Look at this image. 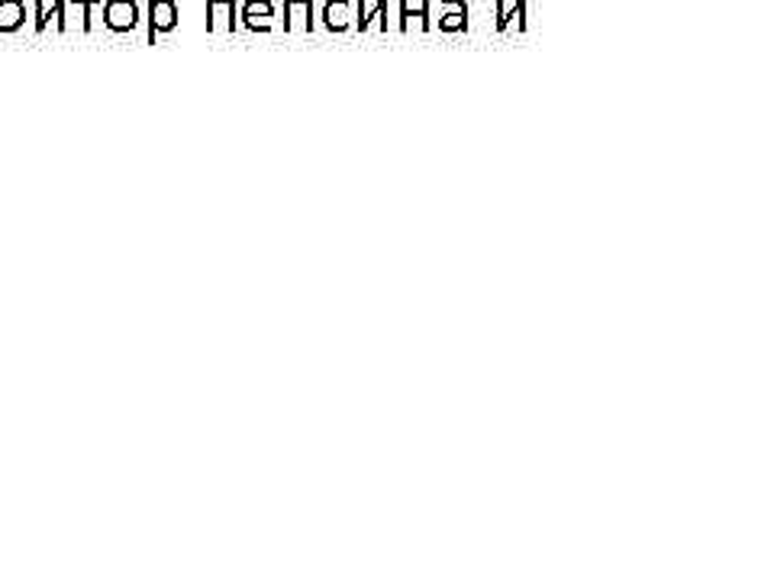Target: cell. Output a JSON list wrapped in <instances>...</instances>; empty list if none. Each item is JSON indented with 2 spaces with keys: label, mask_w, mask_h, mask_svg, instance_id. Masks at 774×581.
<instances>
[{
  "label": "cell",
  "mask_w": 774,
  "mask_h": 581,
  "mask_svg": "<svg viewBox=\"0 0 774 581\" xmlns=\"http://www.w3.org/2000/svg\"><path fill=\"white\" fill-rule=\"evenodd\" d=\"M323 27L330 29V33H346L352 27V0H326Z\"/></svg>",
  "instance_id": "10"
},
{
  "label": "cell",
  "mask_w": 774,
  "mask_h": 581,
  "mask_svg": "<svg viewBox=\"0 0 774 581\" xmlns=\"http://www.w3.org/2000/svg\"><path fill=\"white\" fill-rule=\"evenodd\" d=\"M401 23H397V29L401 33H429L433 29V23H429V0H401Z\"/></svg>",
  "instance_id": "6"
},
{
  "label": "cell",
  "mask_w": 774,
  "mask_h": 581,
  "mask_svg": "<svg viewBox=\"0 0 774 581\" xmlns=\"http://www.w3.org/2000/svg\"><path fill=\"white\" fill-rule=\"evenodd\" d=\"M33 7H36V23H33L36 36H43L49 27H52L55 33H68V29H65V0H55L52 10L45 7V0H33Z\"/></svg>",
  "instance_id": "7"
},
{
  "label": "cell",
  "mask_w": 774,
  "mask_h": 581,
  "mask_svg": "<svg viewBox=\"0 0 774 581\" xmlns=\"http://www.w3.org/2000/svg\"><path fill=\"white\" fill-rule=\"evenodd\" d=\"M27 23V4L23 0H0V33H17Z\"/></svg>",
  "instance_id": "11"
},
{
  "label": "cell",
  "mask_w": 774,
  "mask_h": 581,
  "mask_svg": "<svg viewBox=\"0 0 774 581\" xmlns=\"http://www.w3.org/2000/svg\"><path fill=\"white\" fill-rule=\"evenodd\" d=\"M181 23V10L175 0H149V43L155 36H168Z\"/></svg>",
  "instance_id": "3"
},
{
  "label": "cell",
  "mask_w": 774,
  "mask_h": 581,
  "mask_svg": "<svg viewBox=\"0 0 774 581\" xmlns=\"http://www.w3.org/2000/svg\"><path fill=\"white\" fill-rule=\"evenodd\" d=\"M445 17L439 20V33H465L468 29V7L465 0H439Z\"/></svg>",
  "instance_id": "9"
},
{
  "label": "cell",
  "mask_w": 774,
  "mask_h": 581,
  "mask_svg": "<svg viewBox=\"0 0 774 581\" xmlns=\"http://www.w3.org/2000/svg\"><path fill=\"white\" fill-rule=\"evenodd\" d=\"M139 4L136 0H104V27L116 36H133L139 29Z\"/></svg>",
  "instance_id": "1"
},
{
  "label": "cell",
  "mask_w": 774,
  "mask_h": 581,
  "mask_svg": "<svg viewBox=\"0 0 774 581\" xmlns=\"http://www.w3.org/2000/svg\"><path fill=\"white\" fill-rule=\"evenodd\" d=\"M236 20H239V0H207V33L210 36L236 33Z\"/></svg>",
  "instance_id": "2"
},
{
  "label": "cell",
  "mask_w": 774,
  "mask_h": 581,
  "mask_svg": "<svg viewBox=\"0 0 774 581\" xmlns=\"http://www.w3.org/2000/svg\"><path fill=\"white\" fill-rule=\"evenodd\" d=\"M239 20L249 33H271V27H275V4L271 0H246Z\"/></svg>",
  "instance_id": "4"
},
{
  "label": "cell",
  "mask_w": 774,
  "mask_h": 581,
  "mask_svg": "<svg viewBox=\"0 0 774 581\" xmlns=\"http://www.w3.org/2000/svg\"><path fill=\"white\" fill-rule=\"evenodd\" d=\"M497 4V29L500 33H526V0H516L507 10V0H494Z\"/></svg>",
  "instance_id": "8"
},
{
  "label": "cell",
  "mask_w": 774,
  "mask_h": 581,
  "mask_svg": "<svg viewBox=\"0 0 774 581\" xmlns=\"http://www.w3.org/2000/svg\"><path fill=\"white\" fill-rule=\"evenodd\" d=\"M285 33L291 36L313 33V0H285Z\"/></svg>",
  "instance_id": "5"
}]
</instances>
